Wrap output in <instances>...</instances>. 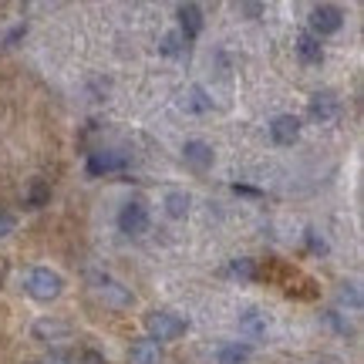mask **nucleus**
Returning <instances> with one entry per match:
<instances>
[{"label":"nucleus","instance_id":"nucleus-21","mask_svg":"<svg viewBox=\"0 0 364 364\" xmlns=\"http://www.w3.org/2000/svg\"><path fill=\"white\" fill-rule=\"evenodd\" d=\"M159 54L162 58H186V41H182L179 31H169L166 38L159 41Z\"/></svg>","mask_w":364,"mask_h":364},{"label":"nucleus","instance_id":"nucleus-28","mask_svg":"<svg viewBox=\"0 0 364 364\" xmlns=\"http://www.w3.org/2000/svg\"><path fill=\"white\" fill-rule=\"evenodd\" d=\"M240 14H247V17H263L267 14V4H240Z\"/></svg>","mask_w":364,"mask_h":364},{"label":"nucleus","instance_id":"nucleus-22","mask_svg":"<svg viewBox=\"0 0 364 364\" xmlns=\"http://www.w3.org/2000/svg\"><path fill=\"white\" fill-rule=\"evenodd\" d=\"M338 300L344 304V307H351V311H361V287L358 284H341Z\"/></svg>","mask_w":364,"mask_h":364},{"label":"nucleus","instance_id":"nucleus-13","mask_svg":"<svg viewBox=\"0 0 364 364\" xmlns=\"http://www.w3.org/2000/svg\"><path fill=\"white\" fill-rule=\"evenodd\" d=\"M226 273H230V277H236V280L257 284V280H260V260H253V257H236V260H230Z\"/></svg>","mask_w":364,"mask_h":364},{"label":"nucleus","instance_id":"nucleus-10","mask_svg":"<svg viewBox=\"0 0 364 364\" xmlns=\"http://www.w3.org/2000/svg\"><path fill=\"white\" fill-rule=\"evenodd\" d=\"M176 17H179V34L182 41H196L206 27V17H203V7L199 4H179L176 7Z\"/></svg>","mask_w":364,"mask_h":364},{"label":"nucleus","instance_id":"nucleus-23","mask_svg":"<svg viewBox=\"0 0 364 364\" xmlns=\"http://www.w3.org/2000/svg\"><path fill=\"white\" fill-rule=\"evenodd\" d=\"M304 243H307V250H311L314 257H324L327 250H331V247H327V240L317 233L314 226H311V230H304Z\"/></svg>","mask_w":364,"mask_h":364},{"label":"nucleus","instance_id":"nucleus-24","mask_svg":"<svg viewBox=\"0 0 364 364\" xmlns=\"http://www.w3.org/2000/svg\"><path fill=\"white\" fill-rule=\"evenodd\" d=\"M24 38H27V21H21V24H14L11 31L4 34L0 44H4V48H17V41H24Z\"/></svg>","mask_w":364,"mask_h":364},{"label":"nucleus","instance_id":"nucleus-18","mask_svg":"<svg viewBox=\"0 0 364 364\" xmlns=\"http://www.w3.org/2000/svg\"><path fill=\"white\" fill-rule=\"evenodd\" d=\"M34 334L41 341H51V344H65V341H71V327L61 324V321H38Z\"/></svg>","mask_w":364,"mask_h":364},{"label":"nucleus","instance_id":"nucleus-6","mask_svg":"<svg viewBox=\"0 0 364 364\" xmlns=\"http://www.w3.org/2000/svg\"><path fill=\"white\" fill-rule=\"evenodd\" d=\"M149 223H152V216H149V206L142 199H129L118 209V230L125 236H142L149 230Z\"/></svg>","mask_w":364,"mask_h":364},{"label":"nucleus","instance_id":"nucleus-26","mask_svg":"<svg viewBox=\"0 0 364 364\" xmlns=\"http://www.w3.org/2000/svg\"><path fill=\"white\" fill-rule=\"evenodd\" d=\"M14 226H17V220H14V213H7V209H0V240H7V236L14 233Z\"/></svg>","mask_w":364,"mask_h":364},{"label":"nucleus","instance_id":"nucleus-8","mask_svg":"<svg viewBox=\"0 0 364 364\" xmlns=\"http://www.w3.org/2000/svg\"><path fill=\"white\" fill-rule=\"evenodd\" d=\"M125 169H129V156H122L118 149L88 152V162H85V172H88V176H112V172H125Z\"/></svg>","mask_w":364,"mask_h":364},{"label":"nucleus","instance_id":"nucleus-17","mask_svg":"<svg viewBox=\"0 0 364 364\" xmlns=\"http://www.w3.org/2000/svg\"><path fill=\"white\" fill-rule=\"evenodd\" d=\"M186 112H193V115H206L213 112V98H209V91L203 85H193V88L186 91V102H182Z\"/></svg>","mask_w":364,"mask_h":364},{"label":"nucleus","instance_id":"nucleus-9","mask_svg":"<svg viewBox=\"0 0 364 364\" xmlns=\"http://www.w3.org/2000/svg\"><path fill=\"white\" fill-rule=\"evenodd\" d=\"M182 162L196 172H206L213 162H216V149L206 142V139H189L182 145Z\"/></svg>","mask_w":364,"mask_h":364},{"label":"nucleus","instance_id":"nucleus-27","mask_svg":"<svg viewBox=\"0 0 364 364\" xmlns=\"http://www.w3.org/2000/svg\"><path fill=\"white\" fill-rule=\"evenodd\" d=\"M230 189H233L236 196H247V199H260L263 196V189H257V186H243V182H233Z\"/></svg>","mask_w":364,"mask_h":364},{"label":"nucleus","instance_id":"nucleus-29","mask_svg":"<svg viewBox=\"0 0 364 364\" xmlns=\"http://www.w3.org/2000/svg\"><path fill=\"white\" fill-rule=\"evenodd\" d=\"M321 364H341V361H334V358H327V361H321Z\"/></svg>","mask_w":364,"mask_h":364},{"label":"nucleus","instance_id":"nucleus-12","mask_svg":"<svg viewBox=\"0 0 364 364\" xmlns=\"http://www.w3.org/2000/svg\"><path fill=\"white\" fill-rule=\"evenodd\" d=\"M294 48H297V58L307 68H321V65H324V48H321V41L314 38V34H300Z\"/></svg>","mask_w":364,"mask_h":364},{"label":"nucleus","instance_id":"nucleus-16","mask_svg":"<svg viewBox=\"0 0 364 364\" xmlns=\"http://www.w3.org/2000/svg\"><path fill=\"white\" fill-rule=\"evenodd\" d=\"M250 358H253V351L243 341H230L216 351V364H250Z\"/></svg>","mask_w":364,"mask_h":364},{"label":"nucleus","instance_id":"nucleus-2","mask_svg":"<svg viewBox=\"0 0 364 364\" xmlns=\"http://www.w3.org/2000/svg\"><path fill=\"white\" fill-rule=\"evenodd\" d=\"M24 290L27 297L41 300V304H51V300L61 297V290H65V277L51 267H34V270L27 273L24 280Z\"/></svg>","mask_w":364,"mask_h":364},{"label":"nucleus","instance_id":"nucleus-15","mask_svg":"<svg viewBox=\"0 0 364 364\" xmlns=\"http://www.w3.org/2000/svg\"><path fill=\"white\" fill-rule=\"evenodd\" d=\"M51 203V182L48 179H31L24 193V209H44Z\"/></svg>","mask_w":364,"mask_h":364},{"label":"nucleus","instance_id":"nucleus-4","mask_svg":"<svg viewBox=\"0 0 364 364\" xmlns=\"http://www.w3.org/2000/svg\"><path fill=\"white\" fill-rule=\"evenodd\" d=\"M88 284L95 287V294L105 297L112 307H132V304H135V294H132L125 284H118L112 273H102V270L88 273Z\"/></svg>","mask_w":364,"mask_h":364},{"label":"nucleus","instance_id":"nucleus-11","mask_svg":"<svg viewBox=\"0 0 364 364\" xmlns=\"http://www.w3.org/2000/svg\"><path fill=\"white\" fill-rule=\"evenodd\" d=\"M270 139L277 145H294L300 139V118L297 115H277L270 122Z\"/></svg>","mask_w":364,"mask_h":364},{"label":"nucleus","instance_id":"nucleus-7","mask_svg":"<svg viewBox=\"0 0 364 364\" xmlns=\"http://www.w3.org/2000/svg\"><path fill=\"white\" fill-rule=\"evenodd\" d=\"M341 112H344V105H341V98L334 91H317L311 102H307V115L317 125H334L341 118Z\"/></svg>","mask_w":364,"mask_h":364},{"label":"nucleus","instance_id":"nucleus-1","mask_svg":"<svg viewBox=\"0 0 364 364\" xmlns=\"http://www.w3.org/2000/svg\"><path fill=\"white\" fill-rule=\"evenodd\" d=\"M260 280H270L284 290L287 297H297V300H314L317 297V284H314V277H307L304 270L297 267H290L284 260H260Z\"/></svg>","mask_w":364,"mask_h":364},{"label":"nucleus","instance_id":"nucleus-25","mask_svg":"<svg viewBox=\"0 0 364 364\" xmlns=\"http://www.w3.org/2000/svg\"><path fill=\"white\" fill-rule=\"evenodd\" d=\"M324 321H327V324H331V327H334L338 334H344V338H348V334H354V331H351V324H348V321L341 317V311H324Z\"/></svg>","mask_w":364,"mask_h":364},{"label":"nucleus","instance_id":"nucleus-19","mask_svg":"<svg viewBox=\"0 0 364 364\" xmlns=\"http://www.w3.org/2000/svg\"><path fill=\"white\" fill-rule=\"evenodd\" d=\"M162 206H166V213H169L172 220H186V216H189V206H193V199H189V193H182V189H172V193H166Z\"/></svg>","mask_w":364,"mask_h":364},{"label":"nucleus","instance_id":"nucleus-14","mask_svg":"<svg viewBox=\"0 0 364 364\" xmlns=\"http://www.w3.org/2000/svg\"><path fill=\"white\" fill-rule=\"evenodd\" d=\"M159 344L156 341H149V338H139V341H132V348H129V361L132 364H159Z\"/></svg>","mask_w":364,"mask_h":364},{"label":"nucleus","instance_id":"nucleus-20","mask_svg":"<svg viewBox=\"0 0 364 364\" xmlns=\"http://www.w3.org/2000/svg\"><path fill=\"white\" fill-rule=\"evenodd\" d=\"M240 331L250 334V338H263V334L270 331V324H267V317H263L260 311H247L240 317Z\"/></svg>","mask_w":364,"mask_h":364},{"label":"nucleus","instance_id":"nucleus-5","mask_svg":"<svg viewBox=\"0 0 364 364\" xmlns=\"http://www.w3.org/2000/svg\"><path fill=\"white\" fill-rule=\"evenodd\" d=\"M307 21H311V34L321 41V38L338 34L341 27H344V11H341L338 4H317V7H311Z\"/></svg>","mask_w":364,"mask_h":364},{"label":"nucleus","instance_id":"nucleus-3","mask_svg":"<svg viewBox=\"0 0 364 364\" xmlns=\"http://www.w3.org/2000/svg\"><path fill=\"white\" fill-rule=\"evenodd\" d=\"M145 331H149V341H156V344H162V341H179L182 334L189 331V321L172 311H152L145 317Z\"/></svg>","mask_w":364,"mask_h":364}]
</instances>
